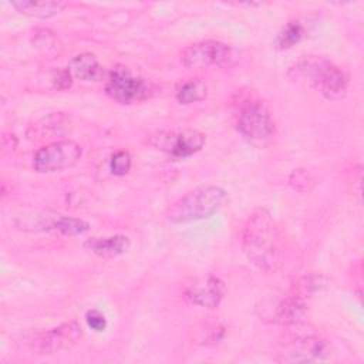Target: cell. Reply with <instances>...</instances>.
<instances>
[{"instance_id":"1","label":"cell","mask_w":364,"mask_h":364,"mask_svg":"<svg viewBox=\"0 0 364 364\" xmlns=\"http://www.w3.org/2000/svg\"><path fill=\"white\" fill-rule=\"evenodd\" d=\"M242 250L246 259L264 273L280 266V233L273 215L267 209H256L246 220L242 232Z\"/></svg>"},{"instance_id":"2","label":"cell","mask_w":364,"mask_h":364,"mask_svg":"<svg viewBox=\"0 0 364 364\" xmlns=\"http://www.w3.org/2000/svg\"><path fill=\"white\" fill-rule=\"evenodd\" d=\"M289 77L328 100H340L348 87V75L338 65L320 55L300 58L290 67Z\"/></svg>"},{"instance_id":"3","label":"cell","mask_w":364,"mask_h":364,"mask_svg":"<svg viewBox=\"0 0 364 364\" xmlns=\"http://www.w3.org/2000/svg\"><path fill=\"white\" fill-rule=\"evenodd\" d=\"M320 279L304 277L287 294L264 299L257 307L262 320L273 324H296L307 314V294L318 289Z\"/></svg>"},{"instance_id":"4","label":"cell","mask_w":364,"mask_h":364,"mask_svg":"<svg viewBox=\"0 0 364 364\" xmlns=\"http://www.w3.org/2000/svg\"><path fill=\"white\" fill-rule=\"evenodd\" d=\"M228 199V192L218 185L195 188L175 200L166 209V219L171 223H189L210 218Z\"/></svg>"},{"instance_id":"5","label":"cell","mask_w":364,"mask_h":364,"mask_svg":"<svg viewBox=\"0 0 364 364\" xmlns=\"http://www.w3.org/2000/svg\"><path fill=\"white\" fill-rule=\"evenodd\" d=\"M236 129L249 141L264 142L274 136L276 124L267 105L253 97L246 95L236 102Z\"/></svg>"},{"instance_id":"6","label":"cell","mask_w":364,"mask_h":364,"mask_svg":"<svg viewBox=\"0 0 364 364\" xmlns=\"http://www.w3.org/2000/svg\"><path fill=\"white\" fill-rule=\"evenodd\" d=\"M82 337V328L78 321L71 320L60 326L30 331L23 336V344L38 355H53L74 347Z\"/></svg>"},{"instance_id":"7","label":"cell","mask_w":364,"mask_h":364,"mask_svg":"<svg viewBox=\"0 0 364 364\" xmlns=\"http://www.w3.org/2000/svg\"><path fill=\"white\" fill-rule=\"evenodd\" d=\"M152 84L144 77L135 75L131 68L124 64L114 65L105 80L107 95L119 104L141 102L151 97Z\"/></svg>"},{"instance_id":"8","label":"cell","mask_w":364,"mask_h":364,"mask_svg":"<svg viewBox=\"0 0 364 364\" xmlns=\"http://www.w3.org/2000/svg\"><path fill=\"white\" fill-rule=\"evenodd\" d=\"M179 58L186 68H203L210 65L228 68L235 64L237 54L235 48L226 43L203 40L185 47Z\"/></svg>"},{"instance_id":"9","label":"cell","mask_w":364,"mask_h":364,"mask_svg":"<svg viewBox=\"0 0 364 364\" xmlns=\"http://www.w3.org/2000/svg\"><path fill=\"white\" fill-rule=\"evenodd\" d=\"M148 144L171 155L172 158H188L199 152L206 144V135L193 128L178 129V131H159L148 138Z\"/></svg>"},{"instance_id":"10","label":"cell","mask_w":364,"mask_h":364,"mask_svg":"<svg viewBox=\"0 0 364 364\" xmlns=\"http://www.w3.org/2000/svg\"><path fill=\"white\" fill-rule=\"evenodd\" d=\"M82 149L73 139H60L41 146L33 156V168L40 173L58 172L74 166Z\"/></svg>"},{"instance_id":"11","label":"cell","mask_w":364,"mask_h":364,"mask_svg":"<svg viewBox=\"0 0 364 364\" xmlns=\"http://www.w3.org/2000/svg\"><path fill=\"white\" fill-rule=\"evenodd\" d=\"M331 354L330 343L320 336H303L286 343L274 355L277 363H318Z\"/></svg>"},{"instance_id":"12","label":"cell","mask_w":364,"mask_h":364,"mask_svg":"<svg viewBox=\"0 0 364 364\" xmlns=\"http://www.w3.org/2000/svg\"><path fill=\"white\" fill-rule=\"evenodd\" d=\"M21 229L48 232L63 236H78L90 230V223L81 218L65 216L54 212L34 213V216H21Z\"/></svg>"},{"instance_id":"13","label":"cell","mask_w":364,"mask_h":364,"mask_svg":"<svg viewBox=\"0 0 364 364\" xmlns=\"http://www.w3.org/2000/svg\"><path fill=\"white\" fill-rule=\"evenodd\" d=\"M226 294V286L218 276L206 274L196 277L185 289V297L195 306L203 309H215L220 304Z\"/></svg>"},{"instance_id":"14","label":"cell","mask_w":364,"mask_h":364,"mask_svg":"<svg viewBox=\"0 0 364 364\" xmlns=\"http://www.w3.org/2000/svg\"><path fill=\"white\" fill-rule=\"evenodd\" d=\"M84 249L102 259H114L127 253L131 247V240L125 235L114 236H92L84 242Z\"/></svg>"},{"instance_id":"15","label":"cell","mask_w":364,"mask_h":364,"mask_svg":"<svg viewBox=\"0 0 364 364\" xmlns=\"http://www.w3.org/2000/svg\"><path fill=\"white\" fill-rule=\"evenodd\" d=\"M73 77L82 81H101L105 77L104 67L92 53H81L71 58L67 67Z\"/></svg>"},{"instance_id":"16","label":"cell","mask_w":364,"mask_h":364,"mask_svg":"<svg viewBox=\"0 0 364 364\" xmlns=\"http://www.w3.org/2000/svg\"><path fill=\"white\" fill-rule=\"evenodd\" d=\"M18 13L28 16V17H37V18H50L55 14H58L64 7L65 3L61 1H53V0H16L10 3Z\"/></svg>"},{"instance_id":"17","label":"cell","mask_w":364,"mask_h":364,"mask_svg":"<svg viewBox=\"0 0 364 364\" xmlns=\"http://www.w3.org/2000/svg\"><path fill=\"white\" fill-rule=\"evenodd\" d=\"M208 95V85L200 78H188L179 81L175 87V98L179 104L189 105L205 100Z\"/></svg>"},{"instance_id":"18","label":"cell","mask_w":364,"mask_h":364,"mask_svg":"<svg viewBox=\"0 0 364 364\" xmlns=\"http://www.w3.org/2000/svg\"><path fill=\"white\" fill-rule=\"evenodd\" d=\"M304 34V27L299 20H290L283 26V28L277 33L276 46L280 50H287L296 46Z\"/></svg>"},{"instance_id":"19","label":"cell","mask_w":364,"mask_h":364,"mask_svg":"<svg viewBox=\"0 0 364 364\" xmlns=\"http://www.w3.org/2000/svg\"><path fill=\"white\" fill-rule=\"evenodd\" d=\"M131 164H132L131 154L125 149H119L111 155L109 171L115 176H124L131 169Z\"/></svg>"},{"instance_id":"20","label":"cell","mask_w":364,"mask_h":364,"mask_svg":"<svg viewBox=\"0 0 364 364\" xmlns=\"http://www.w3.org/2000/svg\"><path fill=\"white\" fill-rule=\"evenodd\" d=\"M84 318H85L87 326H88L91 330L97 331V333L104 331V330L107 328V326H108L107 317H105L100 310H97V309H90V310H87Z\"/></svg>"},{"instance_id":"21","label":"cell","mask_w":364,"mask_h":364,"mask_svg":"<svg viewBox=\"0 0 364 364\" xmlns=\"http://www.w3.org/2000/svg\"><path fill=\"white\" fill-rule=\"evenodd\" d=\"M71 78H73V75L68 68L57 70L53 75V85L57 90H67L71 87Z\"/></svg>"}]
</instances>
